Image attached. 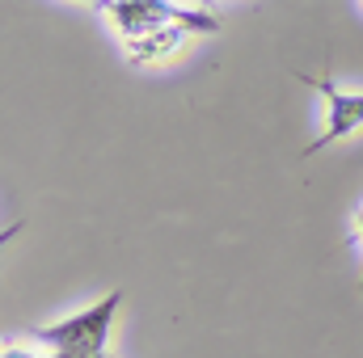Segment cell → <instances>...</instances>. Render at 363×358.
<instances>
[{
    "label": "cell",
    "mask_w": 363,
    "mask_h": 358,
    "mask_svg": "<svg viewBox=\"0 0 363 358\" xmlns=\"http://www.w3.org/2000/svg\"><path fill=\"white\" fill-rule=\"evenodd\" d=\"M190 34H199V30H194V25H161V30H152V34L127 38L123 51H127L131 64H161V59L178 55V47L190 38Z\"/></svg>",
    "instance_id": "4"
},
{
    "label": "cell",
    "mask_w": 363,
    "mask_h": 358,
    "mask_svg": "<svg viewBox=\"0 0 363 358\" xmlns=\"http://www.w3.org/2000/svg\"><path fill=\"white\" fill-rule=\"evenodd\" d=\"M300 81H308L313 89H321V97L330 101L325 131H321V135H317L300 156H317L321 148H330V144H338V139H347V135L363 131V93H342L330 76H304V72H300Z\"/></svg>",
    "instance_id": "3"
},
{
    "label": "cell",
    "mask_w": 363,
    "mask_h": 358,
    "mask_svg": "<svg viewBox=\"0 0 363 358\" xmlns=\"http://www.w3.org/2000/svg\"><path fill=\"white\" fill-rule=\"evenodd\" d=\"M359 4H363V0H359Z\"/></svg>",
    "instance_id": "7"
},
{
    "label": "cell",
    "mask_w": 363,
    "mask_h": 358,
    "mask_svg": "<svg viewBox=\"0 0 363 358\" xmlns=\"http://www.w3.org/2000/svg\"><path fill=\"white\" fill-rule=\"evenodd\" d=\"M4 358H34V354H17V350H4ZM47 358H106V350H51Z\"/></svg>",
    "instance_id": "5"
},
{
    "label": "cell",
    "mask_w": 363,
    "mask_h": 358,
    "mask_svg": "<svg viewBox=\"0 0 363 358\" xmlns=\"http://www.w3.org/2000/svg\"><path fill=\"white\" fill-rule=\"evenodd\" d=\"M118 308H123V291H110L101 304H93V308L51 325V329H30V337L47 342L51 350H106V337H110Z\"/></svg>",
    "instance_id": "2"
},
{
    "label": "cell",
    "mask_w": 363,
    "mask_h": 358,
    "mask_svg": "<svg viewBox=\"0 0 363 358\" xmlns=\"http://www.w3.org/2000/svg\"><path fill=\"white\" fill-rule=\"evenodd\" d=\"M97 8H106V17L114 21L118 38H140L152 34L161 25H194L199 34H220V17L211 13H194V8H178L169 0H89Z\"/></svg>",
    "instance_id": "1"
},
{
    "label": "cell",
    "mask_w": 363,
    "mask_h": 358,
    "mask_svg": "<svg viewBox=\"0 0 363 358\" xmlns=\"http://www.w3.org/2000/svg\"><path fill=\"white\" fill-rule=\"evenodd\" d=\"M359 236H363V215H359Z\"/></svg>",
    "instance_id": "6"
}]
</instances>
